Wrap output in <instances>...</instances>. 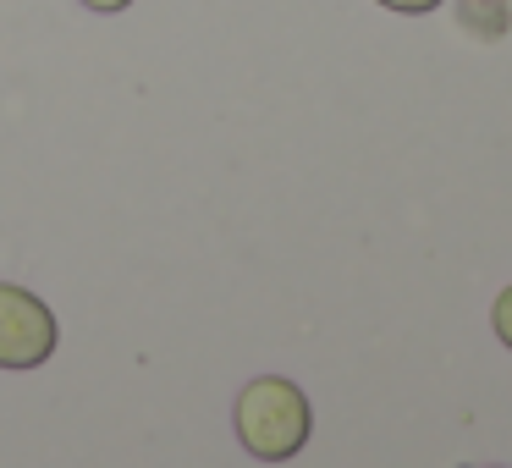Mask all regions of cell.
Here are the masks:
<instances>
[{
	"instance_id": "obj_7",
	"label": "cell",
	"mask_w": 512,
	"mask_h": 468,
	"mask_svg": "<svg viewBox=\"0 0 512 468\" xmlns=\"http://www.w3.org/2000/svg\"><path fill=\"white\" fill-rule=\"evenodd\" d=\"M490 468H496V463H490Z\"/></svg>"
},
{
	"instance_id": "obj_4",
	"label": "cell",
	"mask_w": 512,
	"mask_h": 468,
	"mask_svg": "<svg viewBox=\"0 0 512 468\" xmlns=\"http://www.w3.org/2000/svg\"><path fill=\"white\" fill-rule=\"evenodd\" d=\"M490 331L501 336V347L512 353V287L496 292V303H490Z\"/></svg>"
},
{
	"instance_id": "obj_6",
	"label": "cell",
	"mask_w": 512,
	"mask_h": 468,
	"mask_svg": "<svg viewBox=\"0 0 512 468\" xmlns=\"http://www.w3.org/2000/svg\"><path fill=\"white\" fill-rule=\"evenodd\" d=\"M83 6H89V12H105V17H111V12H127L133 0H83Z\"/></svg>"
},
{
	"instance_id": "obj_3",
	"label": "cell",
	"mask_w": 512,
	"mask_h": 468,
	"mask_svg": "<svg viewBox=\"0 0 512 468\" xmlns=\"http://www.w3.org/2000/svg\"><path fill=\"white\" fill-rule=\"evenodd\" d=\"M468 34H485V39H501L507 34V0H463L457 6Z\"/></svg>"
},
{
	"instance_id": "obj_5",
	"label": "cell",
	"mask_w": 512,
	"mask_h": 468,
	"mask_svg": "<svg viewBox=\"0 0 512 468\" xmlns=\"http://www.w3.org/2000/svg\"><path fill=\"white\" fill-rule=\"evenodd\" d=\"M375 6H386V12H397V17H424V12H435L441 0H375Z\"/></svg>"
},
{
	"instance_id": "obj_2",
	"label": "cell",
	"mask_w": 512,
	"mask_h": 468,
	"mask_svg": "<svg viewBox=\"0 0 512 468\" xmlns=\"http://www.w3.org/2000/svg\"><path fill=\"white\" fill-rule=\"evenodd\" d=\"M61 325L50 303L28 287L0 281V369H39L56 358Z\"/></svg>"
},
{
	"instance_id": "obj_1",
	"label": "cell",
	"mask_w": 512,
	"mask_h": 468,
	"mask_svg": "<svg viewBox=\"0 0 512 468\" xmlns=\"http://www.w3.org/2000/svg\"><path fill=\"white\" fill-rule=\"evenodd\" d=\"M232 424H237V441H243L248 457H259V463H287V457H298L309 446L314 408H309L298 380L259 375L237 391Z\"/></svg>"
}]
</instances>
